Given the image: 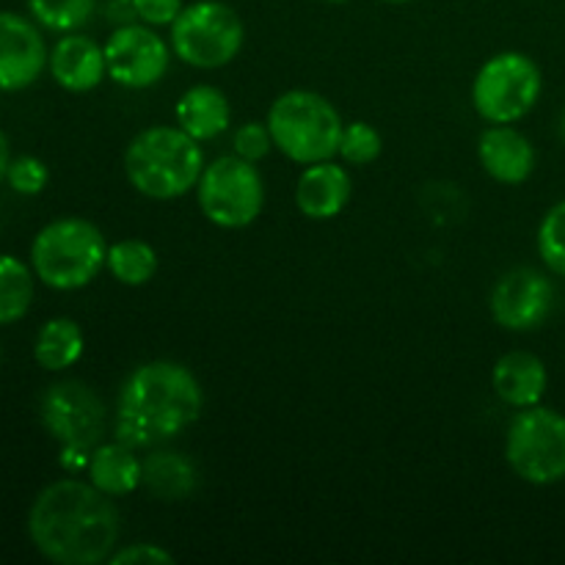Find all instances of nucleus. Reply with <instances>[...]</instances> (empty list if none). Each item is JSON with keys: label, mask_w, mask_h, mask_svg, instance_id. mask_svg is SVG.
<instances>
[{"label": "nucleus", "mask_w": 565, "mask_h": 565, "mask_svg": "<svg viewBox=\"0 0 565 565\" xmlns=\"http://www.w3.org/2000/svg\"><path fill=\"white\" fill-rule=\"evenodd\" d=\"M33 20L53 33H75L97 11V0H28Z\"/></svg>", "instance_id": "nucleus-24"}, {"label": "nucleus", "mask_w": 565, "mask_h": 565, "mask_svg": "<svg viewBox=\"0 0 565 565\" xmlns=\"http://www.w3.org/2000/svg\"><path fill=\"white\" fill-rule=\"evenodd\" d=\"M174 119L180 130L196 138L199 143L213 141L221 132L230 130L232 125V105L230 97L218 86L199 83L191 86L180 99H177Z\"/></svg>", "instance_id": "nucleus-18"}, {"label": "nucleus", "mask_w": 565, "mask_h": 565, "mask_svg": "<svg viewBox=\"0 0 565 565\" xmlns=\"http://www.w3.org/2000/svg\"><path fill=\"white\" fill-rule=\"evenodd\" d=\"M544 92L541 66L519 50L486 61L472 81V105L489 125H516L539 105Z\"/></svg>", "instance_id": "nucleus-7"}, {"label": "nucleus", "mask_w": 565, "mask_h": 565, "mask_svg": "<svg viewBox=\"0 0 565 565\" xmlns=\"http://www.w3.org/2000/svg\"><path fill=\"white\" fill-rule=\"evenodd\" d=\"M169 42L182 64L193 70H221L241 55L246 25L230 3L196 0L171 22Z\"/></svg>", "instance_id": "nucleus-6"}, {"label": "nucleus", "mask_w": 565, "mask_h": 565, "mask_svg": "<svg viewBox=\"0 0 565 565\" xmlns=\"http://www.w3.org/2000/svg\"><path fill=\"white\" fill-rule=\"evenodd\" d=\"M497 397L511 408H530L544 401L550 390V370L544 359L530 351H511L497 359L491 373Z\"/></svg>", "instance_id": "nucleus-17"}, {"label": "nucleus", "mask_w": 565, "mask_h": 565, "mask_svg": "<svg viewBox=\"0 0 565 565\" xmlns=\"http://www.w3.org/2000/svg\"><path fill=\"white\" fill-rule=\"evenodd\" d=\"M353 193L351 174L334 160L303 166L296 182V207L312 221H331L348 207Z\"/></svg>", "instance_id": "nucleus-16"}, {"label": "nucleus", "mask_w": 565, "mask_h": 565, "mask_svg": "<svg viewBox=\"0 0 565 565\" xmlns=\"http://www.w3.org/2000/svg\"><path fill=\"white\" fill-rule=\"evenodd\" d=\"M6 182L20 196H39L47 188L50 169L42 158L20 154V158H11L9 171H6Z\"/></svg>", "instance_id": "nucleus-27"}, {"label": "nucleus", "mask_w": 565, "mask_h": 565, "mask_svg": "<svg viewBox=\"0 0 565 565\" xmlns=\"http://www.w3.org/2000/svg\"><path fill=\"white\" fill-rule=\"evenodd\" d=\"M552 303H555V287L550 276L527 265L502 274L489 298L491 318L505 331L539 329L550 318Z\"/></svg>", "instance_id": "nucleus-12"}, {"label": "nucleus", "mask_w": 565, "mask_h": 565, "mask_svg": "<svg viewBox=\"0 0 565 565\" xmlns=\"http://www.w3.org/2000/svg\"><path fill=\"white\" fill-rule=\"evenodd\" d=\"M83 351H86V337L72 318H50L33 342V359L47 373H61L77 364Z\"/></svg>", "instance_id": "nucleus-21"}, {"label": "nucleus", "mask_w": 565, "mask_h": 565, "mask_svg": "<svg viewBox=\"0 0 565 565\" xmlns=\"http://www.w3.org/2000/svg\"><path fill=\"white\" fill-rule=\"evenodd\" d=\"M9 163H11V143H9V136L0 130V180H6Z\"/></svg>", "instance_id": "nucleus-32"}, {"label": "nucleus", "mask_w": 565, "mask_h": 565, "mask_svg": "<svg viewBox=\"0 0 565 565\" xmlns=\"http://www.w3.org/2000/svg\"><path fill=\"white\" fill-rule=\"evenodd\" d=\"M384 3H412V0H384Z\"/></svg>", "instance_id": "nucleus-34"}, {"label": "nucleus", "mask_w": 565, "mask_h": 565, "mask_svg": "<svg viewBox=\"0 0 565 565\" xmlns=\"http://www.w3.org/2000/svg\"><path fill=\"white\" fill-rule=\"evenodd\" d=\"M326 3H348V0H326Z\"/></svg>", "instance_id": "nucleus-35"}, {"label": "nucleus", "mask_w": 565, "mask_h": 565, "mask_svg": "<svg viewBox=\"0 0 565 565\" xmlns=\"http://www.w3.org/2000/svg\"><path fill=\"white\" fill-rule=\"evenodd\" d=\"M199 469L185 452L152 450L141 461V489L160 502H182L196 491Z\"/></svg>", "instance_id": "nucleus-20"}, {"label": "nucleus", "mask_w": 565, "mask_h": 565, "mask_svg": "<svg viewBox=\"0 0 565 565\" xmlns=\"http://www.w3.org/2000/svg\"><path fill=\"white\" fill-rule=\"evenodd\" d=\"M268 130L274 147L298 166L323 163L340 154L345 130L340 110L329 97L307 88L279 94L268 108Z\"/></svg>", "instance_id": "nucleus-5"}, {"label": "nucleus", "mask_w": 565, "mask_h": 565, "mask_svg": "<svg viewBox=\"0 0 565 565\" xmlns=\"http://www.w3.org/2000/svg\"><path fill=\"white\" fill-rule=\"evenodd\" d=\"M105 268L119 285L143 287L158 274V252L152 248V243L125 237V241H116L108 246V265Z\"/></svg>", "instance_id": "nucleus-23"}, {"label": "nucleus", "mask_w": 565, "mask_h": 565, "mask_svg": "<svg viewBox=\"0 0 565 565\" xmlns=\"http://www.w3.org/2000/svg\"><path fill=\"white\" fill-rule=\"evenodd\" d=\"M274 147V138H270L268 121H246V125L237 127L235 138H232V152L237 158L248 160V163H259L263 158H268Z\"/></svg>", "instance_id": "nucleus-28"}, {"label": "nucleus", "mask_w": 565, "mask_h": 565, "mask_svg": "<svg viewBox=\"0 0 565 565\" xmlns=\"http://www.w3.org/2000/svg\"><path fill=\"white\" fill-rule=\"evenodd\" d=\"M478 160L500 185H522L533 177L539 154L522 130L513 125H491L478 138Z\"/></svg>", "instance_id": "nucleus-14"}, {"label": "nucleus", "mask_w": 565, "mask_h": 565, "mask_svg": "<svg viewBox=\"0 0 565 565\" xmlns=\"http://www.w3.org/2000/svg\"><path fill=\"white\" fill-rule=\"evenodd\" d=\"M199 210L218 230H246L263 215L265 182L257 163L221 154L204 166L196 185Z\"/></svg>", "instance_id": "nucleus-9"}, {"label": "nucleus", "mask_w": 565, "mask_h": 565, "mask_svg": "<svg viewBox=\"0 0 565 565\" xmlns=\"http://www.w3.org/2000/svg\"><path fill=\"white\" fill-rule=\"evenodd\" d=\"M557 132H561V141L565 143V110L561 114V121H557Z\"/></svg>", "instance_id": "nucleus-33"}, {"label": "nucleus", "mask_w": 565, "mask_h": 565, "mask_svg": "<svg viewBox=\"0 0 565 565\" xmlns=\"http://www.w3.org/2000/svg\"><path fill=\"white\" fill-rule=\"evenodd\" d=\"M103 47L108 77L116 86L130 88V92L158 86L174 55L171 42H166L152 25H143V22L114 28Z\"/></svg>", "instance_id": "nucleus-11"}, {"label": "nucleus", "mask_w": 565, "mask_h": 565, "mask_svg": "<svg viewBox=\"0 0 565 565\" xmlns=\"http://www.w3.org/2000/svg\"><path fill=\"white\" fill-rule=\"evenodd\" d=\"M39 419L50 439L58 441L61 452L92 456L108 430V406L86 381L64 379L44 390Z\"/></svg>", "instance_id": "nucleus-10"}, {"label": "nucleus", "mask_w": 565, "mask_h": 565, "mask_svg": "<svg viewBox=\"0 0 565 565\" xmlns=\"http://www.w3.org/2000/svg\"><path fill=\"white\" fill-rule=\"evenodd\" d=\"M384 152V138L367 121H351L345 125L340 138V158L351 166H370Z\"/></svg>", "instance_id": "nucleus-26"}, {"label": "nucleus", "mask_w": 565, "mask_h": 565, "mask_svg": "<svg viewBox=\"0 0 565 565\" xmlns=\"http://www.w3.org/2000/svg\"><path fill=\"white\" fill-rule=\"evenodd\" d=\"M50 50L33 17L0 11V94L31 88L47 70Z\"/></svg>", "instance_id": "nucleus-13"}, {"label": "nucleus", "mask_w": 565, "mask_h": 565, "mask_svg": "<svg viewBox=\"0 0 565 565\" xmlns=\"http://www.w3.org/2000/svg\"><path fill=\"white\" fill-rule=\"evenodd\" d=\"M114 497L97 486L64 478L44 486L28 511L33 550L58 565H99L119 546L121 519Z\"/></svg>", "instance_id": "nucleus-1"}, {"label": "nucleus", "mask_w": 565, "mask_h": 565, "mask_svg": "<svg viewBox=\"0 0 565 565\" xmlns=\"http://www.w3.org/2000/svg\"><path fill=\"white\" fill-rule=\"evenodd\" d=\"M36 274L14 254H0V326H14L31 312Z\"/></svg>", "instance_id": "nucleus-22"}, {"label": "nucleus", "mask_w": 565, "mask_h": 565, "mask_svg": "<svg viewBox=\"0 0 565 565\" xmlns=\"http://www.w3.org/2000/svg\"><path fill=\"white\" fill-rule=\"evenodd\" d=\"M505 461L530 486L565 480V414L550 406L519 408L505 434Z\"/></svg>", "instance_id": "nucleus-8"}, {"label": "nucleus", "mask_w": 565, "mask_h": 565, "mask_svg": "<svg viewBox=\"0 0 565 565\" xmlns=\"http://www.w3.org/2000/svg\"><path fill=\"white\" fill-rule=\"evenodd\" d=\"M535 243H539V254L546 268L565 279V199L546 210Z\"/></svg>", "instance_id": "nucleus-25"}, {"label": "nucleus", "mask_w": 565, "mask_h": 565, "mask_svg": "<svg viewBox=\"0 0 565 565\" xmlns=\"http://www.w3.org/2000/svg\"><path fill=\"white\" fill-rule=\"evenodd\" d=\"M105 265L108 241L103 230L77 215L50 221L31 243V268L50 290H83L103 274Z\"/></svg>", "instance_id": "nucleus-4"}, {"label": "nucleus", "mask_w": 565, "mask_h": 565, "mask_svg": "<svg viewBox=\"0 0 565 565\" xmlns=\"http://www.w3.org/2000/svg\"><path fill=\"white\" fill-rule=\"evenodd\" d=\"M88 483L97 486L108 497H127L141 489V458L136 456V447L125 441H103L92 450L88 458Z\"/></svg>", "instance_id": "nucleus-19"}, {"label": "nucleus", "mask_w": 565, "mask_h": 565, "mask_svg": "<svg viewBox=\"0 0 565 565\" xmlns=\"http://www.w3.org/2000/svg\"><path fill=\"white\" fill-rule=\"evenodd\" d=\"M114 565H138V563H174V555H171L169 550H163V546L158 544H130V546H116V552L110 555V561Z\"/></svg>", "instance_id": "nucleus-30"}, {"label": "nucleus", "mask_w": 565, "mask_h": 565, "mask_svg": "<svg viewBox=\"0 0 565 565\" xmlns=\"http://www.w3.org/2000/svg\"><path fill=\"white\" fill-rule=\"evenodd\" d=\"M204 408L196 375L180 362L138 364L121 384L114 408V439L149 450L185 434Z\"/></svg>", "instance_id": "nucleus-2"}, {"label": "nucleus", "mask_w": 565, "mask_h": 565, "mask_svg": "<svg viewBox=\"0 0 565 565\" xmlns=\"http://www.w3.org/2000/svg\"><path fill=\"white\" fill-rule=\"evenodd\" d=\"M204 166L196 138L177 125L147 127L125 149L127 182L154 202H171L196 191Z\"/></svg>", "instance_id": "nucleus-3"}, {"label": "nucleus", "mask_w": 565, "mask_h": 565, "mask_svg": "<svg viewBox=\"0 0 565 565\" xmlns=\"http://www.w3.org/2000/svg\"><path fill=\"white\" fill-rule=\"evenodd\" d=\"M105 20L114 28L138 22L136 6H132V0H108V3H105Z\"/></svg>", "instance_id": "nucleus-31"}, {"label": "nucleus", "mask_w": 565, "mask_h": 565, "mask_svg": "<svg viewBox=\"0 0 565 565\" xmlns=\"http://www.w3.org/2000/svg\"><path fill=\"white\" fill-rule=\"evenodd\" d=\"M47 70L64 92L88 94L108 77L105 47H99L92 36L81 31L61 33V39L50 50Z\"/></svg>", "instance_id": "nucleus-15"}, {"label": "nucleus", "mask_w": 565, "mask_h": 565, "mask_svg": "<svg viewBox=\"0 0 565 565\" xmlns=\"http://www.w3.org/2000/svg\"><path fill=\"white\" fill-rule=\"evenodd\" d=\"M138 22L152 28H171V22L185 9L182 0H132Z\"/></svg>", "instance_id": "nucleus-29"}]
</instances>
